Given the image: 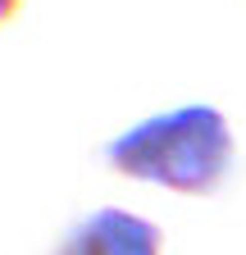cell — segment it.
<instances>
[{
  "instance_id": "2",
  "label": "cell",
  "mask_w": 246,
  "mask_h": 255,
  "mask_svg": "<svg viewBox=\"0 0 246 255\" xmlns=\"http://www.w3.org/2000/svg\"><path fill=\"white\" fill-rule=\"evenodd\" d=\"M164 233L150 219L128 214V210H91L64 233V242L55 246V255H160Z\"/></svg>"
},
{
  "instance_id": "1",
  "label": "cell",
  "mask_w": 246,
  "mask_h": 255,
  "mask_svg": "<svg viewBox=\"0 0 246 255\" xmlns=\"http://www.w3.org/2000/svg\"><path fill=\"white\" fill-rule=\"evenodd\" d=\"M233 128L214 105H182L137 128L119 132L105 146V164L123 178L160 182L182 196H210L219 191L233 169Z\"/></svg>"
},
{
  "instance_id": "3",
  "label": "cell",
  "mask_w": 246,
  "mask_h": 255,
  "mask_svg": "<svg viewBox=\"0 0 246 255\" xmlns=\"http://www.w3.org/2000/svg\"><path fill=\"white\" fill-rule=\"evenodd\" d=\"M14 9H18V0H0V23H9Z\"/></svg>"
}]
</instances>
